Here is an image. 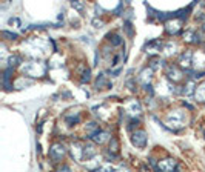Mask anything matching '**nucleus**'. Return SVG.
Masks as SVG:
<instances>
[{"label": "nucleus", "mask_w": 205, "mask_h": 172, "mask_svg": "<svg viewBox=\"0 0 205 172\" xmlns=\"http://www.w3.org/2000/svg\"><path fill=\"white\" fill-rule=\"evenodd\" d=\"M105 85H108V83H107V78H105L103 74H100V76L97 77V80H96V86H97L99 89H102Z\"/></svg>", "instance_id": "nucleus-16"}, {"label": "nucleus", "mask_w": 205, "mask_h": 172, "mask_svg": "<svg viewBox=\"0 0 205 172\" xmlns=\"http://www.w3.org/2000/svg\"><path fill=\"white\" fill-rule=\"evenodd\" d=\"M164 63H165V61H164L162 58H154L150 66H151V69H160V68H164Z\"/></svg>", "instance_id": "nucleus-15"}, {"label": "nucleus", "mask_w": 205, "mask_h": 172, "mask_svg": "<svg viewBox=\"0 0 205 172\" xmlns=\"http://www.w3.org/2000/svg\"><path fill=\"white\" fill-rule=\"evenodd\" d=\"M2 34H3V37H8L9 40H16V38H17V34H14V32H8V31H3Z\"/></svg>", "instance_id": "nucleus-20"}, {"label": "nucleus", "mask_w": 205, "mask_h": 172, "mask_svg": "<svg viewBox=\"0 0 205 172\" xmlns=\"http://www.w3.org/2000/svg\"><path fill=\"white\" fill-rule=\"evenodd\" d=\"M97 172H114V168H113L111 165H107V166H103V168H97Z\"/></svg>", "instance_id": "nucleus-19"}, {"label": "nucleus", "mask_w": 205, "mask_h": 172, "mask_svg": "<svg viewBox=\"0 0 205 172\" xmlns=\"http://www.w3.org/2000/svg\"><path fill=\"white\" fill-rule=\"evenodd\" d=\"M168 125L173 128H182L184 126V114L181 111H174L168 115Z\"/></svg>", "instance_id": "nucleus-3"}, {"label": "nucleus", "mask_w": 205, "mask_h": 172, "mask_svg": "<svg viewBox=\"0 0 205 172\" xmlns=\"http://www.w3.org/2000/svg\"><path fill=\"white\" fill-rule=\"evenodd\" d=\"M151 68H145V69H142V72L139 74V77H137V80L142 83V85H145V86H148V83H150V80H151Z\"/></svg>", "instance_id": "nucleus-7"}, {"label": "nucleus", "mask_w": 205, "mask_h": 172, "mask_svg": "<svg viewBox=\"0 0 205 172\" xmlns=\"http://www.w3.org/2000/svg\"><path fill=\"white\" fill-rule=\"evenodd\" d=\"M174 172H177V171H174Z\"/></svg>", "instance_id": "nucleus-27"}, {"label": "nucleus", "mask_w": 205, "mask_h": 172, "mask_svg": "<svg viewBox=\"0 0 205 172\" xmlns=\"http://www.w3.org/2000/svg\"><path fill=\"white\" fill-rule=\"evenodd\" d=\"M65 154H66V149H65V146L62 143H54L51 146V149H50V157L54 161H60L65 157Z\"/></svg>", "instance_id": "nucleus-2"}, {"label": "nucleus", "mask_w": 205, "mask_h": 172, "mask_svg": "<svg viewBox=\"0 0 205 172\" xmlns=\"http://www.w3.org/2000/svg\"><path fill=\"white\" fill-rule=\"evenodd\" d=\"M127 111H128L133 117H136V115H139L142 112V106H140V103H139L137 100H130V101L127 103Z\"/></svg>", "instance_id": "nucleus-6"}, {"label": "nucleus", "mask_w": 205, "mask_h": 172, "mask_svg": "<svg viewBox=\"0 0 205 172\" xmlns=\"http://www.w3.org/2000/svg\"><path fill=\"white\" fill-rule=\"evenodd\" d=\"M93 23H94V26H96V28H102V25H103V22H102V20H93Z\"/></svg>", "instance_id": "nucleus-25"}, {"label": "nucleus", "mask_w": 205, "mask_h": 172, "mask_svg": "<svg viewBox=\"0 0 205 172\" xmlns=\"http://www.w3.org/2000/svg\"><path fill=\"white\" fill-rule=\"evenodd\" d=\"M125 29L128 31V34H133V29H131V25H130V23H127V25H125Z\"/></svg>", "instance_id": "nucleus-26"}, {"label": "nucleus", "mask_w": 205, "mask_h": 172, "mask_svg": "<svg viewBox=\"0 0 205 172\" xmlns=\"http://www.w3.org/2000/svg\"><path fill=\"white\" fill-rule=\"evenodd\" d=\"M177 166L176 160L174 158H165V160H160L156 166V172H174Z\"/></svg>", "instance_id": "nucleus-1"}, {"label": "nucleus", "mask_w": 205, "mask_h": 172, "mask_svg": "<svg viewBox=\"0 0 205 172\" xmlns=\"http://www.w3.org/2000/svg\"><path fill=\"white\" fill-rule=\"evenodd\" d=\"M57 172H71V169H70V166H66V165H62V166L57 169Z\"/></svg>", "instance_id": "nucleus-24"}, {"label": "nucleus", "mask_w": 205, "mask_h": 172, "mask_svg": "<svg viewBox=\"0 0 205 172\" xmlns=\"http://www.w3.org/2000/svg\"><path fill=\"white\" fill-rule=\"evenodd\" d=\"M90 76H91V72H90V69H87V71L83 72V77H82V83L88 81V80H90Z\"/></svg>", "instance_id": "nucleus-23"}, {"label": "nucleus", "mask_w": 205, "mask_h": 172, "mask_svg": "<svg viewBox=\"0 0 205 172\" xmlns=\"http://www.w3.org/2000/svg\"><path fill=\"white\" fill-rule=\"evenodd\" d=\"M131 140H133V145L137 146V148H145V146H147V134H145V131H142V129L133 132Z\"/></svg>", "instance_id": "nucleus-4"}, {"label": "nucleus", "mask_w": 205, "mask_h": 172, "mask_svg": "<svg viewBox=\"0 0 205 172\" xmlns=\"http://www.w3.org/2000/svg\"><path fill=\"white\" fill-rule=\"evenodd\" d=\"M71 5H73V8L79 9V11H82V9H83V3H82V2H73Z\"/></svg>", "instance_id": "nucleus-22"}, {"label": "nucleus", "mask_w": 205, "mask_h": 172, "mask_svg": "<svg viewBox=\"0 0 205 172\" xmlns=\"http://www.w3.org/2000/svg\"><path fill=\"white\" fill-rule=\"evenodd\" d=\"M117 149H119V141H117L116 138H111V141H110V152L116 154Z\"/></svg>", "instance_id": "nucleus-17"}, {"label": "nucleus", "mask_w": 205, "mask_h": 172, "mask_svg": "<svg viewBox=\"0 0 205 172\" xmlns=\"http://www.w3.org/2000/svg\"><path fill=\"white\" fill-rule=\"evenodd\" d=\"M196 98H197V101H201V103L205 101V81L197 86V89H196Z\"/></svg>", "instance_id": "nucleus-11"}, {"label": "nucleus", "mask_w": 205, "mask_h": 172, "mask_svg": "<svg viewBox=\"0 0 205 172\" xmlns=\"http://www.w3.org/2000/svg\"><path fill=\"white\" fill-rule=\"evenodd\" d=\"M167 76L170 80H173V81H179L181 78H182V71L177 68V66H168L167 68Z\"/></svg>", "instance_id": "nucleus-5"}, {"label": "nucleus", "mask_w": 205, "mask_h": 172, "mask_svg": "<svg viewBox=\"0 0 205 172\" xmlns=\"http://www.w3.org/2000/svg\"><path fill=\"white\" fill-rule=\"evenodd\" d=\"M122 42H124V40H122L120 36H117V34H114V36H113V40H111L113 46H119V45H122Z\"/></svg>", "instance_id": "nucleus-18"}, {"label": "nucleus", "mask_w": 205, "mask_h": 172, "mask_svg": "<svg viewBox=\"0 0 205 172\" xmlns=\"http://www.w3.org/2000/svg\"><path fill=\"white\" fill-rule=\"evenodd\" d=\"M73 151H71V155L74 157L76 160H82L83 158V148L79 145V143H73Z\"/></svg>", "instance_id": "nucleus-10"}, {"label": "nucleus", "mask_w": 205, "mask_h": 172, "mask_svg": "<svg viewBox=\"0 0 205 172\" xmlns=\"http://www.w3.org/2000/svg\"><path fill=\"white\" fill-rule=\"evenodd\" d=\"M179 29H181V22H179V20H174V22L168 20L167 22V32L168 34H177Z\"/></svg>", "instance_id": "nucleus-9"}, {"label": "nucleus", "mask_w": 205, "mask_h": 172, "mask_svg": "<svg viewBox=\"0 0 205 172\" xmlns=\"http://www.w3.org/2000/svg\"><path fill=\"white\" fill-rule=\"evenodd\" d=\"M191 57H193V54H191V52L182 54V56H181V60H179L181 66H182V68H188V66L191 65Z\"/></svg>", "instance_id": "nucleus-12"}, {"label": "nucleus", "mask_w": 205, "mask_h": 172, "mask_svg": "<svg viewBox=\"0 0 205 172\" xmlns=\"http://www.w3.org/2000/svg\"><path fill=\"white\" fill-rule=\"evenodd\" d=\"M94 155H96V149H94L93 145L83 146V157H85V158H91Z\"/></svg>", "instance_id": "nucleus-13"}, {"label": "nucleus", "mask_w": 205, "mask_h": 172, "mask_svg": "<svg viewBox=\"0 0 205 172\" xmlns=\"http://www.w3.org/2000/svg\"><path fill=\"white\" fill-rule=\"evenodd\" d=\"M17 61H19V57H17V56L9 57V68H13V69H14V66L17 65Z\"/></svg>", "instance_id": "nucleus-21"}, {"label": "nucleus", "mask_w": 205, "mask_h": 172, "mask_svg": "<svg viewBox=\"0 0 205 172\" xmlns=\"http://www.w3.org/2000/svg\"><path fill=\"white\" fill-rule=\"evenodd\" d=\"M193 88H194V80L190 78V80L187 81V86L184 88V94H185V96H191V94H193Z\"/></svg>", "instance_id": "nucleus-14"}, {"label": "nucleus", "mask_w": 205, "mask_h": 172, "mask_svg": "<svg viewBox=\"0 0 205 172\" xmlns=\"http://www.w3.org/2000/svg\"><path fill=\"white\" fill-rule=\"evenodd\" d=\"M113 137H110V132H107V131H99L96 135L91 137V140H94L96 143H99V145H102V143H105L107 140H110Z\"/></svg>", "instance_id": "nucleus-8"}]
</instances>
